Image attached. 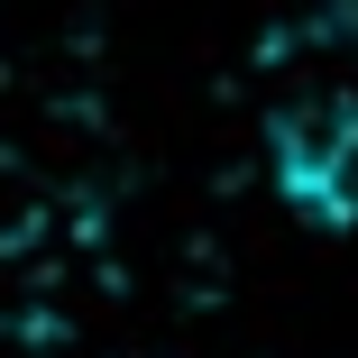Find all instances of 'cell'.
Masks as SVG:
<instances>
[{
    "mask_svg": "<svg viewBox=\"0 0 358 358\" xmlns=\"http://www.w3.org/2000/svg\"><path fill=\"white\" fill-rule=\"evenodd\" d=\"M266 175L285 211H303L313 230H358V101L349 92L285 101L266 120Z\"/></svg>",
    "mask_w": 358,
    "mask_h": 358,
    "instance_id": "cell-1",
    "label": "cell"
}]
</instances>
